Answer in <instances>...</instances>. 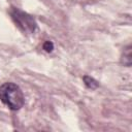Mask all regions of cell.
Here are the masks:
<instances>
[{
  "mask_svg": "<svg viewBox=\"0 0 132 132\" xmlns=\"http://www.w3.org/2000/svg\"><path fill=\"white\" fill-rule=\"evenodd\" d=\"M0 100L11 110H19L25 102L22 90L12 82H5L0 86Z\"/></svg>",
  "mask_w": 132,
  "mask_h": 132,
  "instance_id": "cell-1",
  "label": "cell"
},
{
  "mask_svg": "<svg viewBox=\"0 0 132 132\" xmlns=\"http://www.w3.org/2000/svg\"><path fill=\"white\" fill-rule=\"evenodd\" d=\"M11 18L15 22V24L26 33H33L36 29V22L35 20L28 13L18 9L13 8L10 11Z\"/></svg>",
  "mask_w": 132,
  "mask_h": 132,
  "instance_id": "cell-2",
  "label": "cell"
},
{
  "mask_svg": "<svg viewBox=\"0 0 132 132\" xmlns=\"http://www.w3.org/2000/svg\"><path fill=\"white\" fill-rule=\"evenodd\" d=\"M123 63L126 66L131 65V46L128 45L124 50V55H123Z\"/></svg>",
  "mask_w": 132,
  "mask_h": 132,
  "instance_id": "cell-3",
  "label": "cell"
},
{
  "mask_svg": "<svg viewBox=\"0 0 132 132\" xmlns=\"http://www.w3.org/2000/svg\"><path fill=\"white\" fill-rule=\"evenodd\" d=\"M84 81H85V85H86L88 88L96 89V88L98 87V82H97L94 78H92V77H90V76H84Z\"/></svg>",
  "mask_w": 132,
  "mask_h": 132,
  "instance_id": "cell-4",
  "label": "cell"
},
{
  "mask_svg": "<svg viewBox=\"0 0 132 132\" xmlns=\"http://www.w3.org/2000/svg\"><path fill=\"white\" fill-rule=\"evenodd\" d=\"M53 48H54V44H53V42H51V41H45V42L43 43V50H44L45 52L50 53V52L53 51Z\"/></svg>",
  "mask_w": 132,
  "mask_h": 132,
  "instance_id": "cell-5",
  "label": "cell"
}]
</instances>
